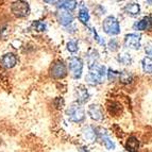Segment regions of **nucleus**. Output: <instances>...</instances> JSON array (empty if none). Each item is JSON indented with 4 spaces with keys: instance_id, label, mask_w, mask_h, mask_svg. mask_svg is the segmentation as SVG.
I'll use <instances>...</instances> for the list:
<instances>
[{
    "instance_id": "9d476101",
    "label": "nucleus",
    "mask_w": 152,
    "mask_h": 152,
    "mask_svg": "<svg viewBox=\"0 0 152 152\" xmlns=\"http://www.w3.org/2000/svg\"><path fill=\"white\" fill-rule=\"evenodd\" d=\"M76 97H77V100H78L79 103H84V102H86L89 98V94H88V91H87L86 87L84 86V85H80V86L77 87Z\"/></svg>"
},
{
    "instance_id": "4468645a",
    "label": "nucleus",
    "mask_w": 152,
    "mask_h": 152,
    "mask_svg": "<svg viewBox=\"0 0 152 152\" xmlns=\"http://www.w3.org/2000/svg\"><path fill=\"white\" fill-rule=\"evenodd\" d=\"M83 135L89 142H94L97 137V132L91 126H87L83 129Z\"/></svg>"
},
{
    "instance_id": "a211bd4d",
    "label": "nucleus",
    "mask_w": 152,
    "mask_h": 152,
    "mask_svg": "<svg viewBox=\"0 0 152 152\" xmlns=\"http://www.w3.org/2000/svg\"><path fill=\"white\" fill-rule=\"evenodd\" d=\"M142 69L146 74H152V58L146 56L142 60Z\"/></svg>"
},
{
    "instance_id": "393cba45",
    "label": "nucleus",
    "mask_w": 152,
    "mask_h": 152,
    "mask_svg": "<svg viewBox=\"0 0 152 152\" xmlns=\"http://www.w3.org/2000/svg\"><path fill=\"white\" fill-rule=\"evenodd\" d=\"M119 61L121 62V63L126 64V65L130 64V63H131V58H130V54L124 53V54H122V56L119 58Z\"/></svg>"
},
{
    "instance_id": "6ab92c4d",
    "label": "nucleus",
    "mask_w": 152,
    "mask_h": 152,
    "mask_svg": "<svg viewBox=\"0 0 152 152\" xmlns=\"http://www.w3.org/2000/svg\"><path fill=\"white\" fill-rule=\"evenodd\" d=\"M79 19H80V21H82L83 23H88L89 14H88V11H87L85 8L81 9V10H80V12H79Z\"/></svg>"
},
{
    "instance_id": "412c9836",
    "label": "nucleus",
    "mask_w": 152,
    "mask_h": 152,
    "mask_svg": "<svg viewBox=\"0 0 152 152\" xmlns=\"http://www.w3.org/2000/svg\"><path fill=\"white\" fill-rule=\"evenodd\" d=\"M119 80L124 84H128V83H131L132 82V76L127 72V71H122L119 74Z\"/></svg>"
},
{
    "instance_id": "dca6fc26",
    "label": "nucleus",
    "mask_w": 152,
    "mask_h": 152,
    "mask_svg": "<svg viewBox=\"0 0 152 152\" xmlns=\"http://www.w3.org/2000/svg\"><path fill=\"white\" fill-rule=\"evenodd\" d=\"M135 27H136L137 30H140V31L147 30V29H149L150 27H152V19L149 17L142 18V20H140L136 25H135Z\"/></svg>"
},
{
    "instance_id": "aec40b11",
    "label": "nucleus",
    "mask_w": 152,
    "mask_h": 152,
    "mask_svg": "<svg viewBox=\"0 0 152 152\" xmlns=\"http://www.w3.org/2000/svg\"><path fill=\"white\" fill-rule=\"evenodd\" d=\"M102 142H103L104 146L107 148V149H114L115 148V145L114 142H112L111 138H110L109 136L107 135V133H103V135H102Z\"/></svg>"
},
{
    "instance_id": "bb28decb",
    "label": "nucleus",
    "mask_w": 152,
    "mask_h": 152,
    "mask_svg": "<svg viewBox=\"0 0 152 152\" xmlns=\"http://www.w3.org/2000/svg\"><path fill=\"white\" fill-rule=\"evenodd\" d=\"M145 50H146V52H147L148 54H152V45H149L148 47H146Z\"/></svg>"
},
{
    "instance_id": "0eeeda50",
    "label": "nucleus",
    "mask_w": 152,
    "mask_h": 152,
    "mask_svg": "<svg viewBox=\"0 0 152 152\" xmlns=\"http://www.w3.org/2000/svg\"><path fill=\"white\" fill-rule=\"evenodd\" d=\"M124 45L127 46L128 48L131 49H140V36L137 35V34H128L126 37H124Z\"/></svg>"
},
{
    "instance_id": "9b49d317",
    "label": "nucleus",
    "mask_w": 152,
    "mask_h": 152,
    "mask_svg": "<svg viewBox=\"0 0 152 152\" xmlns=\"http://www.w3.org/2000/svg\"><path fill=\"white\" fill-rule=\"evenodd\" d=\"M17 63V58L15 54L13 53H7L3 56L2 60H1V64L5 68H12L16 65Z\"/></svg>"
},
{
    "instance_id": "1a4fd4ad",
    "label": "nucleus",
    "mask_w": 152,
    "mask_h": 152,
    "mask_svg": "<svg viewBox=\"0 0 152 152\" xmlns=\"http://www.w3.org/2000/svg\"><path fill=\"white\" fill-rule=\"evenodd\" d=\"M88 114L91 117V119L96 120V121H99L103 118V112H102L101 107L98 104H91L89 105Z\"/></svg>"
},
{
    "instance_id": "f03ea898",
    "label": "nucleus",
    "mask_w": 152,
    "mask_h": 152,
    "mask_svg": "<svg viewBox=\"0 0 152 152\" xmlns=\"http://www.w3.org/2000/svg\"><path fill=\"white\" fill-rule=\"evenodd\" d=\"M66 114L68 116L69 120L74 122H80L82 120H84L85 118V112L84 109L78 103H72L70 107L67 109Z\"/></svg>"
},
{
    "instance_id": "b1692460",
    "label": "nucleus",
    "mask_w": 152,
    "mask_h": 152,
    "mask_svg": "<svg viewBox=\"0 0 152 152\" xmlns=\"http://www.w3.org/2000/svg\"><path fill=\"white\" fill-rule=\"evenodd\" d=\"M32 27L37 31H45L46 30V25L43 23H41V21H35V23H33Z\"/></svg>"
},
{
    "instance_id": "ddd939ff",
    "label": "nucleus",
    "mask_w": 152,
    "mask_h": 152,
    "mask_svg": "<svg viewBox=\"0 0 152 152\" xmlns=\"http://www.w3.org/2000/svg\"><path fill=\"white\" fill-rule=\"evenodd\" d=\"M98 58H99L98 52H97L95 49L89 50L88 54H87V63H88L89 69L93 68L94 66H96L97 64H98Z\"/></svg>"
},
{
    "instance_id": "5701e85b",
    "label": "nucleus",
    "mask_w": 152,
    "mask_h": 152,
    "mask_svg": "<svg viewBox=\"0 0 152 152\" xmlns=\"http://www.w3.org/2000/svg\"><path fill=\"white\" fill-rule=\"evenodd\" d=\"M67 49L70 52H76L78 50V43L76 41H70L67 43Z\"/></svg>"
},
{
    "instance_id": "4be33fe9",
    "label": "nucleus",
    "mask_w": 152,
    "mask_h": 152,
    "mask_svg": "<svg viewBox=\"0 0 152 152\" xmlns=\"http://www.w3.org/2000/svg\"><path fill=\"white\" fill-rule=\"evenodd\" d=\"M107 78H109L110 81H115L117 78H119V72L109 69V71H107Z\"/></svg>"
},
{
    "instance_id": "f257e3e1",
    "label": "nucleus",
    "mask_w": 152,
    "mask_h": 152,
    "mask_svg": "<svg viewBox=\"0 0 152 152\" xmlns=\"http://www.w3.org/2000/svg\"><path fill=\"white\" fill-rule=\"evenodd\" d=\"M104 76H105V67L103 65L97 64L93 68H91V71L86 76L85 80L89 85H98L102 82Z\"/></svg>"
},
{
    "instance_id": "2eb2a0df",
    "label": "nucleus",
    "mask_w": 152,
    "mask_h": 152,
    "mask_svg": "<svg viewBox=\"0 0 152 152\" xmlns=\"http://www.w3.org/2000/svg\"><path fill=\"white\" fill-rule=\"evenodd\" d=\"M140 147V142L137 140L136 137L132 136L129 137L127 140V144H126V148H127L129 151L131 152H136V150Z\"/></svg>"
},
{
    "instance_id": "7ed1b4c3",
    "label": "nucleus",
    "mask_w": 152,
    "mask_h": 152,
    "mask_svg": "<svg viewBox=\"0 0 152 152\" xmlns=\"http://www.w3.org/2000/svg\"><path fill=\"white\" fill-rule=\"evenodd\" d=\"M102 28H103L104 32L109 35H117L120 32L119 23L114 16H109L105 18L102 23Z\"/></svg>"
},
{
    "instance_id": "6e6552de",
    "label": "nucleus",
    "mask_w": 152,
    "mask_h": 152,
    "mask_svg": "<svg viewBox=\"0 0 152 152\" xmlns=\"http://www.w3.org/2000/svg\"><path fill=\"white\" fill-rule=\"evenodd\" d=\"M56 19L61 25L68 26L74 20V16L71 15V13H69L68 11L61 10L58 11V13H56Z\"/></svg>"
},
{
    "instance_id": "39448f33",
    "label": "nucleus",
    "mask_w": 152,
    "mask_h": 152,
    "mask_svg": "<svg viewBox=\"0 0 152 152\" xmlns=\"http://www.w3.org/2000/svg\"><path fill=\"white\" fill-rule=\"evenodd\" d=\"M69 63V70H70L71 76L75 79H79L82 75V70H83V62L81 58H70L68 60Z\"/></svg>"
},
{
    "instance_id": "a878e982",
    "label": "nucleus",
    "mask_w": 152,
    "mask_h": 152,
    "mask_svg": "<svg viewBox=\"0 0 152 152\" xmlns=\"http://www.w3.org/2000/svg\"><path fill=\"white\" fill-rule=\"evenodd\" d=\"M110 49H111L112 51H115L117 50V48H118V45H117V42L115 41V39H112L111 42H110Z\"/></svg>"
},
{
    "instance_id": "f8f14e48",
    "label": "nucleus",
    "mask_w": 152,
    "mask_h": 152,
    "mask_svg": "<svg viewBox=\"0 0 152 152\" xmlns=\"http://www.w3.org/2000/svg\"><path fill=\"white\" fill-rule=\"evenodd\" d=\"M140 8L138 3L130 2V3H127L126 7H124V12L131 16L138 15V14H140Z\"/></svg>"
},
{
    "instance_id": "423d86ee",
    "label": "nucleus",
    "mask_w": 152,
    "mask_h": 152,
    "mask_svg": "<svg viewBox=\"0 0 152 152\" xmlns=\"http://www.w3.org/2000/svg\"><path fill=\"white\" fill-rule=\"evenodd\" d=\"M50 75L54 79H63L67 75V68L63 62H56L50 68Z\"/></svg>"
},
{
    "instance_id": "20e7f679",
    "label": "nucleus",
    "mask_w": 152,
    "mask_h": 152,
    "mask_svg": "<svg viewBox=\"0 0 152 152\" xmlns=\"http://www.w3.org/2000/svg\"><path fill=\"white\" fill-rule=\"evenodd\" d=\"M11 10L13 14L17 17H26L30 13V7H29V3L26 1H15L12 3Z\"/></svg>"
},
{
    "instance_id": "f3484780",
    "label": "nucleus",
    "mask_w": 152,
    "mask_h": 152,
    "mask_svg": "<svg viewBox=\"0 0 152 152\" xmlns=\"http://www.w3.org/2000/svg\"><path fill=\"white\" fill-rule=\"evenodd\" d=\"M56 3H58V5L61 8L65 9V11H71L74 10L75 8L77 7V1H72V0H67V1H58Z\"/></svg>"
}]
</instances>
